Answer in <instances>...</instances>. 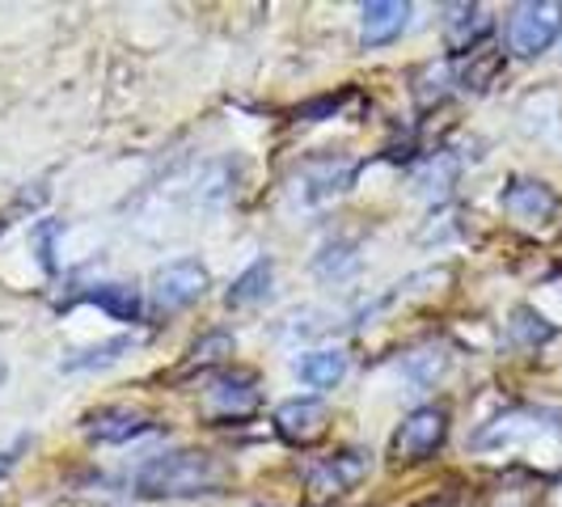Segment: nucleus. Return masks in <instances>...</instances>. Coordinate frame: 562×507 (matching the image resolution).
Listing matches in <instances>:
<instances>
[{"label": "nucleus", "mask_w": 562, "mask_h": 507, "mask_svg": "<svg viewBox=\"0 0 562 507\" xmlns=\"http://www.w3.org/2000/svg\"><path fill=\"white\" fill-rule=\"evenodd\" d=\"M228 465L212 452L178 449L148 457L136 470V491L144 499H203V495H221L228 486Z\"/></svg>", "instance_id": "f257e3e1"}, {"label": "nucleus", "mask_w": 562, "mask_h": 507, "mask_svg": "<svg viewBox=\"0 0 562 507\" xmlns=\"http://www.w3.org/2000/svg\"><path fill=\"white\" fill-rule=\"evenodd\" d=\"M479 452H525L537 465H562V422L546 410H507L474 436Z\"/></svg>", "instance_id": "f03ea898"}, {"label": "nucleus", "mask_w": 562, "mask_h": 507, "mask_svg": "<svg viewBox=\"0 0 562 507\" xmlns=\"http://www.w3.org/2000/svg\"><path fill=\"white\" fill-rule=\"evenodd\" d=\"M562 34V0H525L507 18V47L512 56L537 59L541 52L554 47Z\"/></svg>", "instance_id": "7ed1b4c3"}, {"label": "nucleus", "mask_w": 562, "mask_h": 507, "mask_svg": "<svg viewBox=\"0 0 562 507\" xmlns=\"http://www.w3.org/2000/svg\"><path fill=\"white\" fill-rule=\"evenodd\" d=\"M445 436H449V410L445 406H419L397 427L394 457L397 461H427V457L440 452Z\"/></svg>", "instance_id": "20e7f679"}, {"label": "nucleus", "mask_w": 562, "mask_h": 507, "mask_svg": "<svg viewBox=\"0 0 562 507\" xmlns=\"http://www.w3.org/2000/svg\"><path fill=\"white\" fill-rule=\"evenodd\" d=\"M207 267H199L191 258H182V262H169L161 267L157 275H153V301H157V309H187V305H195L199 296L207 292Z\"/></svg>", "instance_id": "39448f33"}, {"label": "nucleus", "mask_w": 562, "mask_h": 507, "mask_svg": "<svg viewBox=\"0 0 562 507\" xmlns=\"http://www.w3.org/2000/svg\"><path fill=\"white\" fill-rule=\"evenodd\" d=\"M276 431L288 444L310 449V444H317L330 431V410L317 397H292V402H283L280 410H276Z\"/></svg>", "instance_id": "423d86ee"}, {"label": "nucleus", "mask_w": 562, "mask_h": 507, "mask_svg": "<svg viewBox=\"0 0 562 507\" xmlns=\"http://www.w3.org/2000/svg\"><path fill=\"white\" fill-rule=\"evenodd\" d=\"M368 474V452L347 449L335 452L326 461H317L310 470V495L313 499H335V495H347L351 486H360Z\"/></svg>", "instance_id": "0eeeda50"}, {"label": "nucleus", "mask_w": 562, "mask_h": 507, "mask_svg": "<svg viewBox=\"0 0 562 507\" xmlns=\"http://www.w3.org/2000/svg\"><path fill=\"white\" fill-rule=\"evenodd\" d=\"M207 415L212 419H246L258 410V381H254L250 372H225V376H216L212 385H207Z\"/></svg>", "instance_id": "6e6552de"}, {"label": "nucleus", "mask_w": 562, "mask_h": 507, "mask_svg": "<svg viewBox=\"0 0 562 507\" xmlns=\"http://www.w3.org/2000/svg\"><path fill=\"white\" fill-rule=\"evenodd\" d=\"M153 427V419L136 410V406H102V410H93L89 419H85V431L98 440V444H127V440H136Z\"/></svg>", "instance_id": "1a4fd4ad"}, {"label": "nucleus", "mask_w": 562, "mask_h": 507, "mask_svg": "<svg viewBox=\"0 0 562 507\" xmlns=\"http://www.w3.org/2000/svg\"><path fill=\"white\" fill-rule=\"evenodd\" d=\"M406 26H411V4L406 0H372L360 9V43L364 47H385Z\"/></svg>", "instance_id": "9d476101"}, {"label": "nucleus", "mask_w": 562, "mask_h": 507, "mask_svg": "<svg viewBox=\"0 0 562 507\" xmlns=\"http://www.w3.org/2000/svg\"><path fill=\"white\" fill-rule=\"evenodd\" d=\"M554 203H559L554 191H550L546 182H533V178H516L504 191V212L512 221H520V225H541V221H550Z\"/></svg>", "instance_id": "9b49d317"}, {"label": "nucleus", "mask_w": 562, "mask_h": 507, "mask_svg": "<svg viewBox=\"0 0 562 507\" xmlns=\"http://www.w3.org/2000/svg\"><path fill=\"white\" fill-rule=\"evenodd\" d=\"M491 30V18L479 4H449V18H445V43L449 52L465 56V52H479V43Z\"/></svg>", "instance_id": "f8f14e48"}, {"label": "nucleus", "mask_w": 562, "mask_h": 507, "mask_svg": "<svg viewBox=\"0 0 562 507\" xmlns=\"http://www.w3.org/2000/svg\"><path fill=\"white\" fill-rule=\"evenodd\" d=\"M342 372H347V356L335 351V347L305 351V356L296 360V376H301V385H310V390H335L338 381H342Z\"/></svg>", "instance_id": "ddd939ff"}, {"label": "nucleus", "mask_w": 562, "mask_h": 507, "mask_svg": "<svg viewBox=\"0 0 562 507\" xmlns=\"http://www.w3.org/2000/svg\"><path fill=\"white\" fill-rule=\"evenodd\" d=\"M351 178H356V166L351 161H313L305 169V195L310 199H326V195H338V191H347L351 187Z\"/></svg>", "instance_id": "4468645a"}, {"label": "nucleus", "mask_w": 562, "mask_h": 507, "mask_svg": "<svg viewBox=\"0 0 562 507\" xmlns=\"http://www.w3.org/2000/svg\"><path fill=\"white\" fill-rule=\"evenodd\" d=\"M271 275H276L271 258H258L254 267H246V271L233 280V288H228V305H233V309H241V305L262 301V296L271 292Z\"/></svg>", "instance_id": "2eb2a0df"}, {"label": "nucleus", "mask_w": 562, "mask_h": 507, "mask_svg": "<svg viewBox=\"0 0 562 507\" xmlns=\"http://www.w3.org/2000/svg\"><path fill=\"white\" fill-rule=\"evenodd\" d=\"M89 301L102 313H111L114 322H136L140 317V292L127 288V283H102L89 292Z\"/></svg>", "instance_id": "dca6fc26"}, {"label": "nucleus", "mask_w": 562, "mask_h": 507, "mask_svg": "<svg viewBox=\"0 0 562 507\" xmlns=\"http://www.w3.org/2000/svg\"><path fill=\"white\" fill-rule=\"evenodd\" d=\"M499 68H504V59H499V52H470V64L461 68V89H470V93H482V89H491V81L499 77Z\"/></svg>", "instance_id": "f3484780"}, {"label": "nucleus", "mask_w": 562, "mask_h": 507, "mask_svg": "<svg viewBox=\"0 0 562 507\" xmlns=\"http://www.w3.org/2000/svg\"><path fill=\"white\" fill-rule=\"evenodd\" d=\"M225 356H233V335H225V330H212V335H203L191 347V360H187V372H195V368H212L221 364Z\"/></svg>", "instance_id": "a211bd4d"}, {"label": "nucleus", "mask_w": 562, "mask_h": 507, "mask_svg": "<svg viewBox=\"0 0 562 507\" xmlns=\"http://www.w3.org/2000/svg\"><path fill=\"white\" fill-rule=\"evenodd\" d=\"M123 351H132V338H114V342H102V347H89L81 356L64 360V372H85V368H106L114 364Z\"/></svg>", "instance_id": "6ab92c4d"}, {"label": "nucleus", "mask_w": 562, "mask_h": 507, "mask_svg": "<svg viewBox=\"0 0 562 507\" xmlns=\"http://www.w3.org/2000/svg\"><path fill=\"white\" fill-rule=\"evenodd\" d=\"M550 335H554V326H550L541 313H533V309L512 313V338H516V342H529V347H537V342H546Z\"/></svg>", "instance_id": "aec40b11"}, {"label": "nucleus", "mask_w": 562, "mask_h": 507, "mask_svg": "<svg viewBox=\"0 0 562 507\" xmlns=\"http://www.w3.org/2000/svg\"><path fill=\"white\" fill-rule=\"evenodd\" d=\"M4 376H9V364H4V360H0V381H4Z\"/></svg>", "instance_id": "412c9836"}, {"label": "nucleus", "mask_w": 562, "mask_h": 507, "mask_svg": "<svg viewBox=\"0 0 562 507\" xmlns=\"http://www.w3.org/2000/svg\"><path fill=\"white\" fill-rule=\"evenodd\" d=\"M419 507H436V504H419Z\"/></svg>", "instance_id": "4be33fe9"}]
</instances>
